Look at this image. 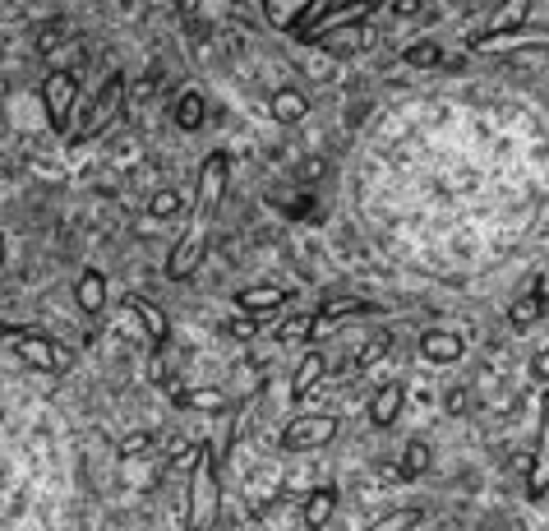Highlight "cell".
<instances>
[{
    "label": "cell",
    "instance_id": "cell-8",
    "mask_svg": "<svg viewBox=\"0 0 549 531\" xmlns=\"http://www.w3.org/2000/svg\"><path fill=\"white\" fill-rule=\"evenodd\" d=\"M365 46V23L361 19H346V23H333L323 29V51L328 56H351V51Z\"/></svg>",
    "mask_w": 549,
    "mask_h": 531
},
{
    "label": "cell",
    "instance_id": "cell-12",
    "mask_svg": "<svg viewBox=\"0 0 549 531\" xmlns=\"http://www.w3.org/2000/svg\"><path fill=\"white\" fill-rule=\"evenodd\" d=\"M402 402H406V388H402V384H383V388L374 393V402H370L374 425H393V420L402 416Z\"/></svg>",
    "mask_w": 549,
    "mask_h": 531
},
{
    "label": "cell",
    "instance_id": "cell-1",
    "mask_svg": "<svg viewBox=\"0 0 549 531\" xmlns=\"http://www.w3.org/2000/svg\"><path fill=\"white\" fill-rule=\"evenodd\" d=\"M121 102H125V74H121V70H112V74H106V84H102V93H97V102H93L88 112L79 116V125L70 129V144H84V139L102 135L106 120H112V116L121 112Z\"/></svg>",
    "mask_w": 549,
    "mask_h": 531
},
{
    "label": "cell",
    "instance_id": "cell-15",
    "mask_svg": "<svg viewBox=\"0 0 549 531\" xmlns=\"http://www.w3.org/2000/svg\"><path fill=\"white\" fill-rule=\"evenodd\" d=\"M420 352L429 356V361H444V365H453V361H462V337L457 333H425V342H420Z\"/></svg>",
    "mask_w": 549,
    "mask_h": 531
},
{
    "label": "cell",
    "instance_id": "cell-17",
    "mask_svg": "<svg viewBox=\"0 0 549 531\" xmlns=\"http://www.w3.org/2000/svg\"><path fill=\"white\" fill-rule=\"evenodd\" d=\"M480 51H503V46H549V33H485L476 42Z\"/></svg>",
    "mask_w": 549,
    "mask_h": 531
},
{
    "label": "cell",
    "instance_id": "cell-14",
    "mask_svg": "<svg viewBox=\"0 0 549 531\" xmlns=\"http://www.w3.org/2000/svg\"><path fill=\"white\" fill-rule=\"evenodd\" d=\"M74 301H79V310H84V314H97L106 305V282H102L97 269H88L84 278L74 282Z\"/></svg>",
    "mask_w": 549,
    "mask_h": 531
},
{
    "label": "cell",
    "instance_id": "cell-5",
    "mask_svg": "<svg viewBox=\"0 0 549 531\" xmlns=\"http://www.w3.org/2000/svg\"><path fill=\"white\" fill-rule=\"evenodd\" d=\"M527 490L531 494L549 490V393L540 397V435H536V453H531V471H527Z\"/></svg>",
    "mask_w": 549,
    "mask_h": 531
},
{
    "label": "cell",
    "instance_id": "cell-4",
    "mask_svg": "<svg viewBox=\"0 0 549 531\" xmlns=\"http://www.w3.org/2000/svg\"><path fill=\"white\" fill-rule=\"evenodd\" d=\"M333 435H337V416H295L282 430V448L305 453V448H323Z\"/></svg>",
    "mask_w": 549,
    "mask_h": 531
},
{
    "label": "cell",
    "instance_id": "cell-21",
    "mask_svg": "<svg viewBox=\"0 0 549 531\" xmlns=\"http://www.w3.org/2000/svg\"><path fill=\"white\" fill-rule=\"evenodd\" d=\"M527 14H531V0H503V10L494 14L489 33H512V29H521V23H527Z\"/></svg>",
    "mask_w": 549,
    "mask_h": 531
},
{
    "label": "cell",
    "instance_id": "cell-24",
    "mask_svg": "<svg viewBox=\"0 0 549 531\" xmlns=\"http://www.w3.org/2000/svg\"><path fill=\"white\" fill-rule=\"evenodd\" d=\"M425 471H429V444L411 439L406 453H402V476H425Z\"/></svg>",
    "mask_w": 549,
    "mask_h": 531
},
{
    "label": "cell",
    "instance_id": "cell-35",
    "mask_svg": "<svg viewBox=\"0 0 549 531\" xmlns=\"http://www.w3.org/2000/svg\"><path fill=\"white\" fill-rule=\"evenodd\" d=\"M227 333H231V337H254V333H259V324H254V319H231Z\"/></svg>",
    "mask_w": 549,
    "mask_h": 531
},
{
    "label": "cell",
    "instance_id": "cell-22",
    "mask_svg": "<svg viewBox=\"0 0 549 531\" xmlns=\"http://www.w3.org/2000/svg\"><path fill=\"white\" fill-rule=\"evenodd\" d=\"M540 310H545V296H540V282L527 291V296H521L517 305H512V324L517 328H527V324H536V319H540Z\"/></svg>",
    "mask_w": 549,
    "mask_h": 531
},
{
    "label": "cell",
    "instance_id": "cell-27",
    "mask_svg": "<svg viewBox=\"0 0 549 531\" xmlns=\"http://www.w3.org/2000/svg\"><path fill=\"white\" fill-rule=\"evenodd\" d=\"M365 310H378V305H365V301H328L319 310L323 324H333V319H346V314H365Z\"/></svg>",
    "mask_w": 549,
    "mask_h": 531
},
{
    "label": "cell",
    "instance_id": "cell-10",
    "mask_svg": "<svg viewBox=\"0 0 549 531\" xmlns=\"http://www.w3.org/2000/svg\"><path fill=\"white\" fill-rule=\"evenodd\" d=\"M236 305L250 314V319H263V314H272L278 305H287V291L282 286H245L240 296H236Z\"/></svg>",
    "mask_w": 549,
    "mask_h": 531
},
{
    "label": "cell",
    "instance_id": "cell-32",
    "mask_svg": "<svg viewBox=\"0 0 549 531\" xmlns=\"http://www.w3.org/2000/svg\"><path fill=\"white\" fill-rule=\"evenodd\" d=\"M148 448H153V435H148V430H139V435H129V439L121 444V458H144Z\"/></svg>",
    "mask_w": 549,
    "mask_h": 531
},
{
    "label": "cell",
    "instance_id": "cell-7",
    "mask_svg": "<svg viewBox=\"0 0 549 531\" xmlns=\"http://www.w3.org/2000/svg\"><path fill=\"white\" fill-rule=\"evenodd\" d=\"M204 254H208V236H204V227H199V231H189L185 241L171 250L167 273H171V278H189V273H195L199 263H204Z\"/></svg>",
    "mask_w": 549,
    "mask_h": 531
},
{
    "label": "cell",
    "instance_id": "cell-16",
    "mask_svg": "<svg viewBox=\"0 0 549 531\" xmlns=\"http://www.w3.org/2000/svg\"><path fill=\"white\" fill-rule=\"evenodd\" d=\"M305 112H310L305 93H295V88H278V93H272V116H278L282 125H295V120H305Z\"/></svg>",
    "mask_w": 549,
    "mask_h": 531
},
{
    "label": "cell",
    "instance_id": "cell-26",
    "mask_svg": "<svg viewBox=\"0 0 549 531\" xmlns=\"http://www.w3.org/2000/svg\"><path fill=\"white\" fill-rule=\"evenodd\" d=\"M406 65H416V70H434V65H444V51H438L434 42H416V46H406Z\"/></svg>",
    "mask_w": 549,
    "mask_h": 531
},
{
    "label": "cell",
    "instance_id": "cell-23",
    "mask_svg": "<svg viewBox=\"0 0 549 531\" xmlns=\"http://www.w3.org/2000/svg\"><path fill=\"white\" fill-rule=\"evenodd\" d=\"M176 125H180V129H199V125H204V97H199V93H185V97L176 102Z\"/></svg>",
    "mask_w": 549,
    "mask_h": 531
},
{
    "label": "cell",
    "instance_id": "cell-34",
    "mask_svg": "<svg viewBox=\"0 0 549 531\" xmlns=\"http://www.w3.org/2000/svg\"><path fill=\"white\" fill-rule=\"evenodd\" d=\"M61 33H65V29H61V23H51V29H42V33H37V51H56V42H61Z\"/></svg>",
    "mask_w": 549,
    "mask_h": 531
},
{
    "label": "cell",
    "instance_id": "cell-25",
    "mask_svg": "<svg viewBox=\"0 0 549 531\" xmlns=\"http://www.w3.org/2000/svg\"><path fill=\"white\" fill-rule=\"evenodd\" d=\"M180 190H171V185H162V190L148 199V212H153V218H176V212H180Z\"/></svg>",
    "mask_w": 549,
    "mask_h": 531
},
{
    "label": "cell",
    "instance_id": "cell-2",
    "mask_svg": "<svg viewBox=\"0 0 549 531\" xmlns=\"http://www.w3.org/2000/svg\"><path fill=\"white\" fill-rule=\"evenodd\" d=\"M212 522H217V458L204 444L195 467V494H189V531H208Z\"/></svg>",
    "mask_w": 549,
    "mask_h": 531
},
{
    "label": "cell",
    "instance_id": "cell-37",
    "mask_svg": "<svg viewBox=\"0 0 549 531\" xmlns=\"http://www.w3.org/2000/svg\"><path fill=\"white\" fill-rule=\"evenodd\" d=\"M393 10H397L402 19H416V14H420V0H397V5H393Z\"/></svg>",
    "mask_w": 549,
    "mask_h": 531
},
{
    "label": "cell",
    "instance_id": "cell-19",
    "mask_svg": "<svg viewBox=\"0 0 549 531\" xmlns=\"http://www.w3.org/2000/svg\"><path fill=\"white\" fill-rule=\"evenodd\" d=\"M319 379H323V356H319V352H310L305 361H300V369H295V379H291V393H295V397H314Z\"/></svg>",
    "mask_w": 549,
    "mask_h": 531
},
{
    "label": "cell",
    "instance_id": "cell-6",
    "mask_svg": "<svg viewBox=\"0 0 549 531\" xmlns=\"http://www.w3.org/2000/svg\"><path fill=\"white\" fill-rule=\"evenodd\" d=\"M10 337H19L14 347H19V356L29 361V365H37V369H65V356L56 352V342H46V337H37V333H10Z\"/></svg>",
    "mask_w": 549,
    "mask_h": 531
},
{
    "label": "cell",
    "instance_id": "cell-18",
    "mask_svg": "<svg viewBox=\"0 0 549 531\" xmlns=\"http://www.w3.org/2000/svg\"><path fill=\"white\" fill-rule=\"evenodd\" d=\"M125 305L144 319V328H148V337H153V342H167V314H162L153 301H144V296H125Z\"/></svg>",
    "mask_w": 549,
    "mask_h": 531
},
{
    "label": "cell",
    "instance_id": "cell-28",
    "mask_svg": "<svg viewBox=\"0 0 549 531\" xmlns=\"http://www.w3.org/2000/svg\"><path fill=\"white\" fill-rule=\"evenodd\" d=\"M278 337H282V342H305V337H314V314H295L291 324H282Z\"/></svg>",
    "mask_w": 549,
    "mask_h": 531
},
{
    "label": "cell",
    "instance_id": "cell-20",
    "mask_svg": "<svg viewBox=\"0 0 549 531\" xmlns=\"http://www.w3.org/2000/svg\"><path fill=\"white\" fill-rule=\"evenodd\" d=\"M333 509H337V490L333 485H319L314 494H310V503H305V527H323L328 518H333Z\"/></svg>",
    "mask_w": 549,
    "mask_h": 531
},
{
    "label": "cell",
    "instance_id": "cell-30",
    "mask_svg": "<svg viewBox=\"0 0 549 531\" xmlns=\"http://www.w3.org/2000/svg\"><path fill=\"white\" fill-rule=\"evenodd\" d=\"M420 522V509H402V513H388L374 531H406V527H416Z\"/></svg>",
    "mask_w": 549,
    "mask_h": 531
},
{
    "label": "cell",
    "instance_id": "cell-3",
    "mask_svg": "<svg viewBox=\"0 0 549 531\" xmlns=\"http://www.w3.org/2000/svg\"><path fill=\"white\" fill-rule=\"evenodd\" d=\"M74 97H79V79L70 70H51L46 84H42V102H46V116H51V125H56V129H70Z\"/></svg>",
    "mask_w": 549,
    "mask_h": 531
},
{
    "label": "cell",
    "instance_id": "cell-9",
    "mask_svg": "<svg viewBox=\"0 0 549 531\" xmlns=\"http://www.w3.org/2000/svg\"><path fill=\"white\" fill-rule=\"evenodd\" d=\"M222 185H227V153H208L204 171H199V208L204 212L222 199Z\"/></svg>",
    "mask_w": 549,
    "mask_h": 531
},
{
    "label": "cell",
    "instance_id": "cell-13",
    "mask_svg": "<svg viewBox=\"0 0 549 531\" xmlns=\"http://www.w3.org/2000/svg\"><path fill=\"white\" fill-rule=\"evenodd\" d=\"M176 402L185 411H227V393L222 388H171Z\"/></svg>",
    "mask_w": 549,
    "mask_h": 531
},
{
    "label": "cell",
    "instance_id": "cell-11",
    "mask_svg": "<svg viewBox=\"0 0 549 531\" xmlns=\"http://www.w3.org/2000/svg\"><path fill=\"white\" fill-rule=\"evenodd\" d=\"M314 5H319V0H263V14H268L272 29H291L295 33V23L305 19Z\"/></svg>",
    "mask_w": 549,
    "mask_h": 531
},
{
    "label": "cell",
    "instance_id": "cell-33",
    "mask_svg": "<svg viewBox=\"0 0 549 531\" xmlns=\"http://www.w3.org/2000/svg\"><path fill=\"white\" fill-rule=\"evenodd\" d=\"M323 171H328V162H323V157H305V162L295 167V176H300V180H319Z\"/></svg>",
    "mask_w": 549,
    "mask_h": 531
},
{
    "label": "cell",
    "instance_id": "cell-36",
    "mask_svg": "<svg viewBox=\"0 0 549 531\" xmlns=\"http://www.w3.org/2000/svg\"><path fill=\"white\" fill-rule=\"evenodd\" d=\"M462 407H466V393H462V388H453V393L444 397V411H462Z\"/></svg>",
    "mask_w": 549,
    "mask_h": 531
},
{
    "label": "cell",
    "instance_id": "cell-29",
    "mask_svg": "<svg viewBox=\"0 0 549 531\" xmlns=\"http://www.w3.org/2000/svg\"><path fill=\"white\" fill-rule=\"evenodd\" d=\"M199 453H204V444H185L180 453L171 458V467H167V471H171V476H189V471L199 467Z\"/></svg>",
    "mask_w": 549,
    "mask_h": 531
},
{
    "label": "cell",
    "instance_id": "cell-38",
    "mask_svg": "<svg viewBox=\"0 0 549 531\" xmlns=\"http://www.w3.org/2000/svg\"><path fill=\"white\" fill-rule=\"evenodd\" d=\"M0 263H5V236H0Z\"/></svg>",
    "mask_w": 549,
    "mask_h": 531
},
{
    "label": "cell",
    "instance_id": "cell-31",
    "mask_svg": "<svg viewBox=\"0 0 549 531\" xmlns=\"http://www.w3.org/2000/svg\"><path fill=\"white\" fill-rule=\"evenodd\" d=\"M388 347H393V337H388V333H378V337L370 342V347H361V356H355V361H361V365H374V361L388 356Z\"/></svg>",
    "mask_w": 549,
    "mask_h": 531
}]
</instances>
